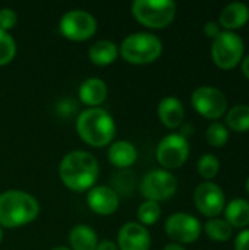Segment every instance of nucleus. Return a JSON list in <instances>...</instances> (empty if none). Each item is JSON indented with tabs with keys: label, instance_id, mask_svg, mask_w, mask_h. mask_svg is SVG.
Listing matches in <instances>:
<instances>
[{
	"label": "nucleus",
	"instance_id": "c756f323",
	"mask_svg": "<svg viewBox=\"0 0 249 250\" xmlns=\"http://www.w3.org/2000/svg\"><path fill=\"white\" fill-rule=\"evenodd\" d=\"M204 34L208 37V38H216L219 34H220V26H219V23L217 22H213V21H210V22H207L205 25H204Z\"/></svg>",
	"mask_w": 249,
	"mask_h": 250
},
{
	"label": "nucleus",
	"instance_id": "7ed1b4c3",
	"mask_svg": "<svg viewBox=\"0 0 249 250\" xmlns=\"http://www.w3.org/2000/svg\"><path fill=\"white\" fill-rule=\"evenodd\" d=\"M40 212L38 201L23 190L0 193V227L15 229L29 224Z\"/></svg>",
	"mask_w": 249,
	"mask_h": 250
},
{
	"label": "nucleus",
	"instance_id": "473e14b6",
	"mask_svg": "<svg viewBox=\"0 0 249 250\" xmlns=\"http://www.w3.org/2000/svg\"><path fill=\"white\" fill-rule=\"evenodd\" d=\"M242 73L247 79H249V54L242 60Z\"/></svg>",
	"mask_w": 249,
	"mask_h": 250
},
{
	"label": "nucleus",
	"instance_id": "6ab92c4d",
	"mask_svg": "<svg viewBox=\"0 0 249 250\" xmlns=\"http://www.w3.org/2000/svg\"><path fill=\"white\" fill-rule=\"evenodd\" d=\"M69 245L70 250H95L98 246V237L92 227L78 224L69 233Z\"/></svg>",
	"mask_w": 249,
	"mask_h": 250
},
{
	"label": "nucleus",
	"instance_id": "2eb2a0df",
	"mask_svg": "<svg viewBox=\"0 0 249 250\" xmlns=\"http://www.w3.org/2000/svg\"><path fill=\"white\" fill-rule=\"evenodd\" d=\"M157 114L161 123L169 129L181 127L185 119V108L176 97H166L158 103Z\"/></svg>",
	"mask_w": 249,
	"mask_h": 250
},
{
	"label": "nucleus",
	"instance_id": "7c9ffc66",
	"mask_svg": "<svg viewBox=\"0 0 249 250\" xmlns=\"http://www.w3.org/2000/svg\"><path fill=\"white\" fill-rule=\"evenodd\" d=\"M95 250H119V248H117V245H116L114 242H112V240H103V242L98 243V246H97V249Z\"/></svg>",
	"mask_w": 249,
	"mask_h": 250
},
{
	"label": "nucleus",
	"instance_id": "423d86ee",
	"mask_svg": "<svg viewBox=\"0 0 249 250\" xmlns=\"http://www.w3.org/2000/svg\"><path fill=\"white\" fill-rule=\"evenodd\" d=\"M245 53V44L239 34L233 31H220V34L213 40L211 57L217 67L223 70H230L236 67Z\"/></svg>",
	"mask_w": 249,
	"mask_h": 250
},
{
	"label": "nucleus",
	"instance_id": "72a5a7b5",
	"mask_svg": "<svg viewBox=\"0 0 249 250\" xmlns=\"http://www.w3.org/2000/svg\"><path fill=\"white\" fill-rule=\"evenodd\" d=\"M163 250H186L182 245H179V243H169V245H166Z\"/></svg>",
	"mask_w": 249,
	"mask_h": 250
},
{
	"label": "nucleus",
	"instance_id": "bb28decb",
	"mask_svg": "<svg viewBox=\"0 0 249 250\" xmlns=\"http://www.w3.org/2000/svg\"><path fill=\"white\" fill-rule=\"evenodd\" d=\"M16 54V41L7 32L0 29V66L7 64Z\"/></svg>",
	"mask_w": 249,
	"mask_h": 250
},
{
	"label": "nucleus",
	"instance_id": "dca6fc26",
	"mask_svg": "<svg viewBox=\"0 0 249 250\" xmlns=\"http://www.w3.org/2000/svg\"><path fill=\"white\" fill-rule=\"evenodd\" d=\"M107 92H109L107 83L101 78H95V76L85 79L78 89L81 101L91 107H97L103 104L107 98Z\"/></svg>",
	"mask_w": 249,
	"mask_h": 250
},
{
	"label": "nucleus",
	"instance_id": "f257e3e1",
	"mask_svg": "<svg viewBox=\"0 0 249 250\" xmlns=\"http://www.w3.org/2000/svg\"><path fill=\"white\" fill-rule=\"evenodd\" d=\"M59 174L66 188L75 192H84L95 185L100 166L92 154L76 149L63 157L59 166Z\"/></svg>",
	"mask_w": 249,
	"mask_h": 250
},
{
	"label": "nucleus",
	"instance_id": "2f4dec72",
	"mask_svg": "<svg viewBox=\"0 0 249 250\" xmlns=\"http://www.w3.org/2000/svg\"><path fill=\"white\" fill-rule=\"evenodd\" d=\"M192 132H194V127H192V125H183V127H182V130L179 132L183 138H186L188 139V136L189 135H192Z\"/></svg>",
	"mask_w": 249,
	"mask_h": 250
},
{
	"label": "nucleus",
	"instance_id": "9d476101",
	"mask_svg": "<svg viewBox=\"0 0 249 250\" xmlns=\"http://www.w3.org/2000/svg\"><path fill=\"white\" fill-rule=\"evenodd\" d=\"M156 157L164 170L179 168L189 157V142L181 133H169L157 145Z\"/></svg>",
	"mask_w": 249,
	"mask_h": 250
},
{
	"label": "nucleus",
	"instance_id": "39448f33",
	"mask_svg": "<svg viewBox=\"0 0 249 250\" xmlns=\"http://www.w3.org/2000/svg\"><path fill=\"white\" fill-rule=\"evenodd\" d=\"M131 9L135 19L148 28H166L176 16L173 0H135Z\"/></svg>",
	"mask_w": 249,
	"mask_h": 250
},
{
	"label": "nucleus",
	"instance_id": "c9c22d12",
	"mask_svg": "<svg viewBox=\"0 0 249 250\" xmlns=\"http://www.w3.org/2000/svg\"><path fill=\"white\" fill-rule=\"evenodd\" d=\"M1 240H3V230H1V227H0V243H1Z\"/></svg>",
	"mask_w": 249,
	"mask_h": 250
},
{
	"label": "nucleus",
	"instance_id": "9b49d317",
	"mask_svg": "<svg viewBox=\"0 0 249 250\" xmlns=\"http://www.w3.org/2000/svg\"><path fill=\"white\" fill-rule=\"evenodd\" d=\"M166 234L173 240V243H194L201 236V223L191 214L176 212L172 214L164 224Z\"/></svg>",
	"mask_w": 249,
	"mask_h": 250
},
{
	"label": "nucleus",
	"instance_id": "cd10ccee",
	"mask_svg": "<svg viewBox=\"0 0 249 250\" xmlns=\"http://www.w3.org/2000/svg\"><path fill=\"white\" fill-rule=\"evenodd\" d=\"M18 22V15L13 9L10 7H1L0 9V29L9 31L13 28Z\"/></svg>",
	"mask_w": 249,
	"mask_h": 250
},
{
	"label": "nucleus",
	"instance_id": "f704fd0d",
	"mask_svg": "<svg viewBox=\"0 0 249 250\" xmlns=\"http://www.w3.org/2000/svg\"><path fill=\"white\" fill-rule=\"evenodd\" d=\"M50 250H70V248H66V246H56V248H53V249Z\"/></svg>",
	"mask_w": 249,
	"mask_h": 250
},
{
	"label": "nucleus",
	"instance_id": "4468645a",
	"mask_svg": "<svg viewBox=\"0 0 249 250\" xmlns=\"http://www.w3.org/2000/svg\"><path fill=\"white\" fill-rule=\"evenodd\" d=\"M88 207L100 215H110L119 207V195L109 186H92L87 195Z\"/></svg>",
	"mask_w": 249,
	"mask_h": 250
},
{
	"label": "nucleus",
	"instance_id": "1a4fd4ad",
	"mask_svg": "<svg viewBox=\"0 0 249 250\" xmlns=\"http://www.w3.org/2000/svg\"><path fill=\"white\" fill-rule=\"evenodd\" d=\"M62 34L73 41L91 38L97 31V19L84 9H72L63 13L59 22Z\"/></svg>",
	"mask_w": 249,
	"mask_h": 250
},
{
	"label": "nucleus",
	"instance_id": "f8f14e48",
	"mask_svg": "<svg viewBox=\"0 0 249 250\" xmlns=\"http://www.w3.org/2000/svg\"><path fill=\"white\" fill-rule=\"evenodd\" d=\"M194 202L197 209L208 218L219 217L226 207L225 192L213 182H204L198 185L194 193Z\"/></svg>",
	"mask_w": 249,
	"mask_h": 250
},
{
	"label": "nucleus",
	"instance_id": "393cba45",
	"mask_svg": "<svg viewBox=\"0 0 249 250\" xmlns=\"http://www.w3.org/2000/svg\"><path fill=\"white\" fill-rule=\"evenodd\" d=\"M205 138L211 146H216V148L225 146L229 141V129L220 122H213L207 127Z\"/></svg>",
	"mask_w": 249,
	"mask_h": 250
},
{
	"label": "nucleus",
	"instance_id": "0eeeda50",
	"mask_svg": "<svg viewBox=\"0 0 249 250\" xmlns=\"http://www.w3.org/2000/svg\"><path fill=\"white\" fill-rule=\"evenodd\" d=\"M145 201L161 202L170 199L178 190V180L176 177L164 168H156L148 171L139 188Z\"/></svg>",
	"mask_w": 249,
	"mask_h": 250
},
{
	"label": "nucleus",
	"instance_id": "a211bd4d",
	"mask_svg": "<svg viewBox=\"0 0 249 250\" xmlns=\"http://www.w3.org/2000/svg\"><path fill=\"white\" fill-rule=\"evenodd\" d=\"M109 161L119 168L131 167L138 157V151L135 145L129 141H114L107 151Z\"/></svg>",
	"mask_w": 249,
	"mask_h": 250
},
{
	"label": "nucleus",
	"instance_id": "f03ea898",
	"mask_svg": "<svg viewBox=\"0 0 249 250\" xmlns=\"http://www.w3.org/2000/svg\"><path fill=\"white\" fill-rule=\"evenodd\" d=\"M76 130L88 145L100 148L113 141L116 135V123L107 110L90 107L78 114Z\"/></svg>",
	"mask_w": 249,
	"mask_h": 250
},
{
	"label": "nucleus",
	"instance_id": "20e7f679",
	"mask_svg": "<svg viewBox=\"0 0 249 250\" xmlns=\"http://www.w3.org/2000/svg\"><path fill=\"white\" fill-rule=\"evenodd\" d=\"M163 42L151 32H134L125 37L119 47L120 56L134 64H147L161 56Z\"/></svg>",
	"mask_w": 249,
	"mask_h": 250
},
{
	"label": "nucleus",
	"instance_id": "c85d7f7f",
	"mask_svg": "<svg viewBox=\"0 0 249 250\" xmlns=\"http://www.w3.org/2000/svg\"><path fill=\"white\" fill-rule=\"evenodd\" d=\"M235 250H249V229L242 230L236 240H235Z\"/></svg>",
	"mask_w": 249,
	"mask_h": 250
},
{
	"label": "nucleus",
	"instance_id": "aec40b11",
	"mask_svg": "<svg viewBox=\"0 0 249 250\" xmlns=\"http://www.w3.org/2000/svg\"><path fill=\"white\" fill-rule=\"evenodd\" d=\"M90 60L94 64L106 66L113 63L119 56V47L110 40H98L88 50Z\"/></svg>",
	"mask_w": 249,
	"mask_h": 250
},
{
	"label": "nucleus",
	"instance_id": "a878e982",
	"mask_svg": "<svg viewBox=\"0 0 249 250\" xmlns=\"http://www.w3.org/2000/svg\"><path fill=\"white\" fill-rule=\"evenodd\" d=\"M198 173L203 179H205L207 182H210L211 179H214L219 171H220V161L216 155L213 154H204L200 160H198Z\"/></svg>",
	"mask_w": 249,
	"mask_h": 250
},
{
	"label": "nucleus",
	"instance_id": "4be33fe9",
	"mask_svg": "<svg viewBox=\"0 0 249 250\" xmlns=\"http://www.w3.org/2000/svg\"><path fill=\"white\" fill-rule=\"evenodd\" d=\"M225 122H226V127L238 132V133H244L249 132V105L248 104H238L235 107H232L229 111H226L225 114Z\"/></svg>",
	"mask_w": 249,
	"mask_h": 250
},
{
	"label": "nucleus",
	"instance_id": "b1692460",
	"mask_svg": "<svg viewBox=\"0 0 249 250\" xmlns=\"http://www.w3.org/2000/svg\"><path fill=\"white\" fill-rule=\"evenodd\" d=\"M138 221L139 224L145 226H153L158 221L160 215H161V208L158 202L154 201H144L139 207H138Z\"/></svg>",
	"mask_w": 249,
	"mask_h": 250
},
{
	"label": "nucleus",
	"instance_id": "e433bc0d",
	"mask_svg": "<svg viewBox=\"0 0 249 250\" xmlns=\"http://www.w3.org/2000/svg\"><path fill=\"white\" fill-rule=\"evenodd\" d=\"M245 186H247V192L249 193V177L247 179V185H245Z\"/></svg>",
	"mask_w": 249,
	"mask_h": 250
},
{
	"label": "nucleus",
	"instance_id": "6e6552de",
	"mask_svg": "<svg viewBox=\"0 0 249 250\" xmlns=\"http://www.w3.org/2000/svg\"><path fill=\"white\" fill-rule=\"evenodd\" d=\"M191 104L198 114L208 120H219L227 111V98L219 88L200 86L191 95Z\"/></svg>",
	"mask_w": 249,
	"mask_h": 250
},
{
	"label": "nucleus",
	"instance_id": "f3484780",
	"mask_svg": "<svg viewBox=\"0 0 249 250\" xmlns=\"http://www.w3.org/2000/svg\"><path fill=\"white\" fill-rule=\"evenodd\" d=\"M249 21V7L245 3H230L227 4L219 16V25L225 28V31H233L245 26Z\"/></svg>",
	"mask_w": 249,
	"mask_h": 250
},
{
	"label": "nucleus",
	"instance_id": "5701e85b",
	"mask_svg": "<svg viewBox=\"0 0 249 250\" xmlns=\"http://www.w3.org/2000/svg\"><path fill=\"white\" fill-rule=\"evenodd\" d=\"M204 231L214 242H227L233 234L230 224L222 218H210L204 226Z\"/></svg>",
	"mask_w": 249,
	"mask_h": 250
},
{
	"label": "nucleus",
	"instance_id": "ddd939ff",
	"mask_svg": "<svg viewBox=\"0 0 249 250\" xmlns=\"http://www.w3.org/2000/svg\"><path fill=\"white\" fill-rule=\"evenodd\" d=\"M151 236L139 223L129 221L123 224L117 233V248L119 250H150Z\"/></svg>",
	"mask_w": 249,
	"mask_h": 250
},
{
	"label": "nucleus",
	"instance_id": "412c9836",
	"mask_svg": "<svg viewBox=\"0 0 249 250\" xmlns=\"http://www.w3.org/2000/svg\"><path fill=\"white\" fill-rule=\"evenodd\" d=\"M225 220L233 229H245L249 226V202L236 198L225 207Z\"/></svg>",
	"mask_w": 249,
	"mask_h": 250
}]
</instances>
